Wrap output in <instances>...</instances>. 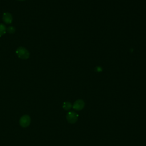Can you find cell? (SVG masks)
Wrapping results in <instances>:
<instances>
[{
  "mask_svg": "<svg viewBox=\"0 0 146 146\" xmlns=\"http://www.w3.org/2000/svg\"><path fill=\"white\" fill-rule=\"evenodd\" d=\"M31 123V118L27 115L22 116L19 120V124L22 127H28Z\"/></svg>",
  "mask_w": 146,
  "mask_h": 146,
  "instance_id": "obj_4",
  "label": "cell"
},
{
  "mask_svg": "<svg viewBox=\"0 0 146 146\" xmlns=\"http://www.w3.org/2000/svg\"><path fill=\"white\" fill-rule=\"evenodd\" d=\"M2 19L6 24H10L13 21L12 15L9 13H5L2 16Z\"/></svg>",
  "mask_w": 146,
  "mask_h": 146,
  "instance_id": "obj_5",
  "label": "cell"
},
{
  "mask_svg": "<svg viewBox=\"0 0 146 146\" xmlns=\"http://www.w3.org/2000/svg\"><path fill=\"white\" fill-rule=\"evenodd\" d=\"M79 115L75 111H69L66 115V119L69 123L74 124L78 120Z\"/></svg>",
  "mask_w": 146,
  "mask_h": 146,
  "instance_id": "obj_2",
  "label": "cell"
},
{
  "mask_svg": "<svg viewBox=\"0 0 146 146\" xmlns=\"http://www.w3.org/2000/svg\"><path fill=\"white\" fill-rule=\"evenodd\" d=\"M63 108L66 111H69L71 110V108L72 107V104L69 102H65L63 103L62 105Z\"/></svg>",
  "mask_w": 146,
  "mask_h": 146,
  "instance_id": "obj_6",
  "label": "cell"
},
{
  "mask_svg": "<svg viewBox=\"0 0 146 146\" xmlns=\"http://www.w3.org/2000/svg\"><path fill=\"white\" fill-rule=\"evenodd\" d=\"M6 26L2 23H0V36L3 35L6 33Z\"/></svg>",
  "mask_w": 146,
  "mask_h": 146,
  "instance_id": "obj_7",
  "label": "cell"
},
{
  "mask_svg": "<svg viewBox=\"0 0 146 146\" xmlns=\"http://www.w3.org/2000/svg\"><path fill=\"white\" fill-rule=\"evenodd\" d=\"M7 33H9V34H13L15 31V29L14 27L12 26H9L7 29Z\"/></svg>",
  "mask_w": 146,
  "mask_h": 146,
  "instance_id": "obj_8",
  "label": "cell"
},
{
  "mask_svg": "<svg viewBox=\"0 0 146 146\" xmlns=\"http://www.w3.org/2000/svg\"><path fill=\"white\" fill-rule=\"evenodd\" d=\"M15 52L18 57L22 59H27L30 56V53L29 51L23 47H18Z\"/></svg>",
  "mask_w": 146,
  "mask_h": 146,
  "instance_id": "obj_1",
  "label": "cell"
},
{
  "mask_svg": "<svg viewBox=\"0 0 146 146\" xmlns=\"http://www.w3.org/2000/svg\"><path fill=\"white\" fill-rule=\"evenodd\" d=\"M85 106V103L84 102L82 99H78L76 100L73 105H72V108L76 111H81L82 110Z\"/></svg>",
  "mask_w": 146,
  "mask_h": 146,
  "instance_id": "obj_3",
  "label": "cell"
},
{
  "mask_svg": "<svg viewBox=\"0 0 146 146\" xmlns=\"http://www.w3.org/2000/svg\"><path fill=\"white\" fill-rule=\"evenodd\" d=\"M18 1H25V0H18Z\"/></svg>",
  "mask_w": 146,
  "mask_h": 146,
  "instance_id": "obj_9",
  "label": "cell"
}]
</instances>
